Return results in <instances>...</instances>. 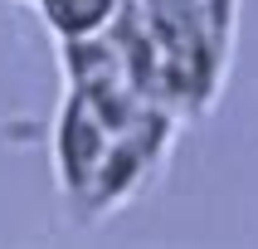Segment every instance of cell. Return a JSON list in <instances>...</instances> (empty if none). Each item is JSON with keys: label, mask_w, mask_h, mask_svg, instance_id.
I'll list each match as a JSON object with an SVG mask.
<instances>
[{"label": "cell", "mask_w": 258, "mask_h": 249, "mask_svg": "<svg viewBox=\"0 0 258 249\" xmlns=\"http://www.w3.org/2000/svg\"><path fill=\"white\" fill-rule=\"evenodd\" d=\"M29 5L39 10V20L49 25V34L58 44L107 34L127 10V0H29Z\"/></svg>", "instance_id": "7a4b0ae2"}, {"label": "cell", "mask_w": 258, "mask_h": 249, "mask_svg": "<svg viewBox=\"0 0 258 249\" xmlns=\"http://www.w3.org/2000/svg\"><path fill=\"white\" fill-rule=\"evenodd\" d=\"M117 127L93 108V103L69 88V98L58 108V122H54V171H58V186L69 201H83L93 176H98L107 146H112Z\"/></svg>", "instance_id": "6da1fadb"}]
</instances>
